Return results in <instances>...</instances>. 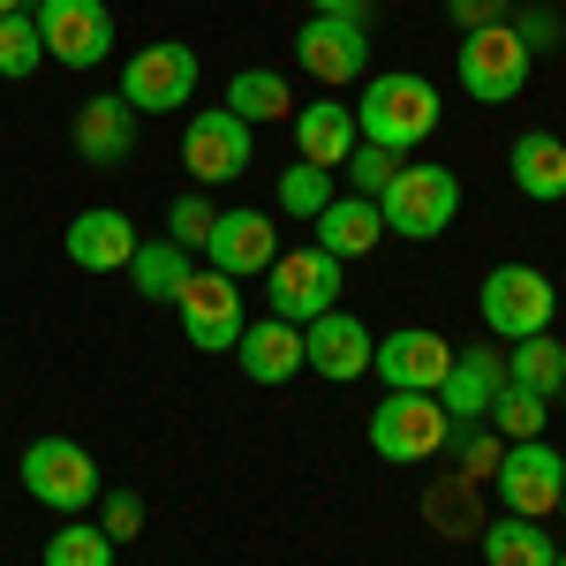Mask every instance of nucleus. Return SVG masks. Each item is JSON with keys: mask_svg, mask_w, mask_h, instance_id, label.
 <instances>
[{"mask_svg": "<svg viewBox=\"0 0 566 566\" xmlns=\"http://www.w3.org/2000/svg\"><path fill=\"white\" fill-rule=\"evenodd\" d=\"M317 15H348V23H363L370 31V0H310Z\"/></svg>", "mask_w": 566, "mask_h": 566, "instance_id": "nucleus-39", "label": "nucleus"}, {"mask_svg": "<svg viewBox=\"0 0 566 566\" xmlns=\"http://www.w3.org/2000/svg\"><path fill=\"white\" fill-rule=\"evenodd\" d=\"M227 114L234 122H287L295 114V91H287V76L280 69H234V84H227Z\"/></svg>", "mask_w": 566, "mask_h": 566, "instance_id": "nucleus-25", "label": "nucleus"}, {"mask_svg": "<svg viewBox=\"0 0 566 566\" xmlns=\"http://www.w3.org/2000/svg\"><path fill=\"white\" fill-rule=\"evenodd\" d=\"M491 483H499L506 514H522V522H544V514H559L566 461H559V446H544V438H514Z\"/></svg>", "mask_w": 566, "mask_h": 566, "instance_id": "nucleus-10", "label": "nucleus"}, {"mask_svg": "<svg viewBox=\"0 0 566 566\" xmlns=\"http://www.w3.org/2000/svg\"><path fill=\"white\" fill-rule=\"evenodd\" d=\"M370 370L386 378V392H438L446 370H453V340H438V333H423V325H400V333L378 340Z\"/></svg>", "mask_w": 566, "mask_h": 566, "instance_id": "nucleus-15", "label": "nucleus"}, {"mask_svg": "<svg viewBox=\"0 0 566 566\" xmlns=\"http://www.w3.org/2000/svg\"><path fill=\"white\" fill-rule=\"evenodd\" d=\"M15 8H23V0H0V15H15Z\"/></svg>", "mask_w": 566, "mask_h": 566, "instance_id": "nucleus-41", "label": "nucleus"}, {"mask_svg": "<svg viewBox=\"0 0 566 566\" xmlns=\"http://www.w3.org/2000/svg\"><path fill=\"white\" fill-rule=\"evenodd\" d=\"M528 61H536V53L514 39V23L461 31V45H453V76H461V91H469L476 106H506V98H522Z\"/></svg>", "mask_w": 566, "mask_h": 566, "instance_id": "nucleus-5", "label": "nucleus"}, {"mask_svg": "<svg viewBox=\"0 0 566 566\" xmlns=\"http://www.w3.org/2000/svg\"><path fill=\"white\" fill-rule=\"evenodd\" d=\"M544 408H552L544 392H522V386H506L499 400H491V431L506 438V446H514V438H544Z\"/></svg>", "mask_w": 566, "mask_h": 566, "instance_id": "nucleus-31", "label": "nucleus"}, {"mask_svg": "<svg viewBox=\"0 0 566 566\" xmlns=\"http://www.w3.org/2000/svg\"><path fill=\"white\" fill-rule=\"evenodd\" d=\"M559 544L544 536V522H522V514H499L483 522V566H552Z\"/></svg>", "mask_w": 566, "mask_h": 566, "instance_id": "nucleus-26", "label": "nucleus"}, {"mask_svg": "<svg viewBox=\"0 0 566 566\" xmlns=\"http://www.w3.org/2000/svg\"><path fill=\"white\" fill-rule=\"evenodd\" d=\"M242 378L250 386H287L295 370H303V325H287V317H258V325H242Z\"/></svg>", "mask_w": 566, "mask_h": 566, "instance_id": "nucleus-20", "label": "nucleus"}, {"mask_svg": "<svg viewBox=\"0 0 566 566\" xmlns=\"http://www.w3.org/2000/svg\"><path fill=\"white\" fill-rule=\"evenodd\" d=\"M370 446H378L386 461L423 469V461H438V453L453 446V423H446L438 392H386V400L370 408Z\"/></svg>", "mask_w": 566, "mask_h": 566, "instance_id": "nucleus-6", "label": "nucleus"}, {"mask_svg": "<svg viewBox=\"0 0 566 566\" xmlns=\"http://www.w3.org/2000/svg\"><path fill=\"white\" fill-rule=\"evenodd\" d=\"M310 227H317V250H325V258H370V250H378V242H386V219H378V205H370V197H333V205H325V212L310 219Z\"/></svg>", "mask_w": 566, "mask_h": 566, "instance_id": "nucleus-23", "label": "nucleus"}, {"mask_svg": "<svg viewBox=\"0 0 566 566\" xmlns=\"http://www.w3.org/2000/svg\"><path fill=\"white\" fill-rule=\"evenodd\" d=\"M189 272H197V264H189V250L159 234V242H136V258H129V287L144 295V303H175L181 287H189Z\"/></svg>", "mask_w": 566, "mask_h": 566, "instance_id": "nucleus-24", "label": "nucleus"}, {"mask_svg": "<svg viewBox=\"0 0 566 566\" xmlns=\"http://www.w3.org/2000/svg\"><path fill=\"white\" fill-rule=\"evenodd\" d=\"M181 303V333H189V348L205 355H227L242 340V280H227V272H189V287L175 295Z\"/></svg>", "mask_w": 566, "mask_h": 566, "instance_id": "nucleus-11", "label": "nucleus"}, {"mask_svg": "<svg viewBox=\"0 0 566 566\" xmlns=\"http://www.w3.org/2000/svg\"><path fill=\"white\" fill-rule=\"evenodd\" d=\"M264 303L287 325H310V317L340 310V258H325L317 242L310 250H280V258L264 264Z\"/></svg>", "mask_w": 566, "mask_h": 566, "instance_id": "nucleus-7", "label": "nucleus"}, {"mask_svg": "<svg viewBox=\"0 0 566 566\" xmlns=\"http://www.w3.org/2000/svg\"><path fill=\"white\" fill-rule=\"evenodd\" d=\"M287 129H295V159H310V167H348V151L363 144L355 136V106H340V98H317V106H295L287 114Z\"/></svg>", "mask_w": 566, "mask_h": 566, "instance_id": "nucleus-19", "label": "nucleus"}, {"mask_svg": "<svg viewBox=\"0 0 566 566\" xmlns=\"http://www.w3.org/2000/svg\"><path fill=\"white\" fill-rule=\"evenodd\" d=\"M272 258H280V227H272V212H250V205L219 212L212 234H205V264L227 272V280H250V272H264Z\"/></svg>", "mask_w": 566, "mask_h": 566, "instance_id": "nucleus-17", "label": "nucleus"}, {"mask_svg": "<svg viewBox=\"0 0 566 566\" xmlns=\"http://www.w3.org/2000/svg\"><path fill=\"white\" fill-rule=\"evenodd\" d=\"M453 212H461V175H453V167H408V159H400V175H392L386 197H378L386 234H408V242L446 234Z\"/></svg>", "mask_w": 566, "mask_h": 566, "instance_id": "nucleus-4", "label": "nucleus"}, {"mask_svg": "<svg viewBox=\"0 0 566 566\" xmlns=\"http://www.w3.org/2000/svg\"><path fill=\"white\" fill-rule=\"evenodd\" d=\"M181 159H189V175H197V181H242V175H250V159H258L250 122H234L227 106L189 114V129H181Z\"/></svg>", "mask_w": 566, "mask_h": 566, "instance_id": "nucleus-13", "label": "nucleus"}, {"mask_svg": "<svg viewBox=\"0 0 566 566\" xmlns=\"http://www.w3.org/2000/svg\"><path fill=\"white\" fill-rule=\"evenodd\" d=\"M15 476H23V491L39 499L45 514H84L91 499H98V461H91V446H76V438H31L23 446V461H15Z\"/></svg>", "mask_w": 566, "mask_h": 566, "instance_id": "nucleus-3", "label": "nucleus"}, {"mask_svg": "<svg viewBox=\"0 0 566 566\" xmlns=\"http://www.w3.org/2000/svg\"><path fill=\"white\" fill-rule=\"evenodd\" d=\"M333 205V167H310V159H295L287 175H280V212L287 219H317Z\"/></svg>", "mask_w": 566, "mask_h": 566, "instance_id": "nucleus-29", "label": "nucleus"}, {"mask_svg": "<svg viewBox=\"0 0 566 566\" xmlns=\"http://www.w3.org/2000/svg\"><path fill=\"white\" fill-rule=\"evenodd\" d=\"M438 114H446V98H438L431 76H408V69H386V76H370L363 84V106H355V136L363 144H386V151H416L423 136L438 129Z\"/></svg>", "mask_w": 566, "mask_h": 566, "instance_id": "nucleus-1", "label": "nucleus"}, {"mask_svg": "<svg viewBox=\"0 0 566 566\" xmlns=\"http://www.w3.org/2000/svg\"><path fill=\"white\" fill-rule=\"evenodd\" d=\"M559 378H566V348L552 340V333H536V340H514V348H506V386L559 400Z\"/></svg>", "mask_w": 566, "mask_h": 566, "instance_id": "nucleus-27", "label": "nucleus"}, {"mask_svg": "<svg viewBox=\"0 0 566 566\" xmlns=\"http://www.w3.org/2000/svg\"><path fill=\"white\" fill-rule=\"evenodd\" d=\"M483 333L491 340H536V333H552V317H559V287L536 272V264H499V272H483Z\"/></svg>", "mask_w": 566, "mask_h": 566, "instance_id": "nucleus-2", "label": "nucleus"}, {"mask_svg": "<svg viewBox=\"0 0 566 566\" xmlns=\"http://www.w3.org/2000/svg\"><path fill=\"white\" fill-rule=\"evenodd\" d=\"M461 446V476L483 483V476H499V461H506V438H491V431H469V438H453Z\"/></svg>", "mask_w": 566, "mask_h": 566, "instance_id": "nucleus-35", "label": "nucleus"}, {"mask_svg": "<svg viewBox=\"0 0 566 566\" xmlns=\"http://www.w3.org/2000/svg\"><path fill=\"white\" fill-rule=\"evenodd\" d=\"M39 39H45V61L61 69H98L114 53V8L106 0H39Z\"/></svg>", "mask_w": 566, "mask_h": 566, "instance_id": "nucleus-9", "label": "nucleus"}, {"mask_svg": "<svg viewBox=\"0 0 566 566\" xmlns=\"http://www.w3.org/2000/svg\"><path fill=\"white\" fill-rule=\"evenodd\" d=\"M446 15H453L461 31H483V23H506L514 0H446Z\"/></svg>", "mask_w": 566, "mask_h": 566, "instance_id": "nucleus-38", "label": "nucleus"}, {"mask_svg": "<svg viewBox=\"0 0 566 566\" xmlns=\"http://www.w3.org/2000/svg\"><path fill=\"white\" fill-rule=\"evenodd\" d=\"M506 175H514V189H522L528 205H559L566 197V136L522 129L514 151H506Z\"/></svg>", "mask_w": 566, "mask_h": 566, "instance_id": "nucleus-21", "label": "nucleus"}, {"mask_svg": "<svg viewBox=\"0 0 566 566\" xmlns=\"http://www.w3.org/2000/svg\"><path fill=\"white\" fill-rule=\"evenodd\" d=\"M370 355H378V333H370L363 317H348V310H325V317L303 325V363L317 370V378H333V386L363 378Z\"/></svg>", "mask_w": 566, "mask_h": 566, "instance_id": "nucleus-16", "label": "nucleus"}, {"mask_svg": "<svg viewBox=\"0 0 566 566\" xmlns=\"http://www.w3.org/2000/svg\"><path fill=\"white\" fill-rule=\"evenodd\" d=\"M39 61H45L39 15H31V8L0 15V76H8V84H23V76H39Z\"/></svg>", "mask_w": 566, "mask_h": 566, "instance_id": "nucleus-28", "label": "nucleus"}, {"mask_svg": "<svg viewBox=\"0 0 566 566\" xmlns=\"http://www.w3.org/2000/svg\"><path fill=\"white\" fill-rule=\"evenodd\" d=\"M431 522H446V536H469V528H483L476 514H469V476L446 483V491H431Z\"/></svg>", "mask_w": 566, "mask_h": 566, "instance_id": "nucleus-36", "label": "nucleus"}, {"mask_svg": "<svg viewBox=\"0 0 566 566\" xmlns=\"http://www.w3.org/2000/svg\"><path fill=\"white\" fill-rule=\"evenodd\" d=\"M295 61H303V76H317L325 91H340L363 76V61H370V31L348 23V15H310L303 31H295Z\"/></svg>", "mask_w": 566, "mask_h": 566, "instance_id": "nucleus-14", "label": "nucleus"}, {"mask_svg": "<svg viewBox=\"0 0 566 566\" xmlns=\"http://www.w3.org/2000/svg\"><path fill=\"white\" fill-rule=\"evenodd\" d=\"M212 219H219V212L197 197V189H189V197H175V205H167V242H181V250H205Z\"/></svg>", "mask_w": 566, "mask_h": 566, "instance_id": "nucleus-33", "label": "nucleus"}, {"mask_svg": "<svg viewBox=\"0 0 566 566\" xmlns=\"http://www.w3.org/2000/svg\"><path fill=\"white\" fill-rule=\"evenodd\" d=\"M39 566H114V536H106V528L69 522V528H53V544H45Z\"/></svg>", "mask_w": 566, "mask_h": 566, "instance_id": "nucleus-30", "label": "nucleus"}, {"mask_svg": "<svg viewBox=\"0 0 566 566\" xmlns=\"http://www.w3.org/2000/svg\"><path fill=\"white\" fill-rule=\"evenodd\" d=\"M136 522H144V499H136V491H114V499H106V536H114V544H129L136 536Z\"/></svg>", "mask_w": 566, "mask_h": 566, "instance_id": "nucleus-37", "label": "nucleus"}, {"mask_svg": "<svg viewBox=\"0 0 566 566\" xmlns=\"http://www.w3.org/2000/svg\"><path fill=\"white\" fill-rule=\"evenodd\" d=\"M552 408H559V416H566V378H559V400H552Z\"/></svg>", "mask_w": 566, "mask_h": 566, "instance_id": "nucleus-40", "label": "nucleus"}, {"mask_svg": "<svg viewBox=\"0 0 566 566\" xmlns=\"http://www.w3.org/2000/svg\"><path fill=\"white\" fill-rule=\"evenodd\" d=\"M189 98H197V53L181 39L136 45L129 69H122V106H136V114H181Z\"/></svg>", "mask_w": 566, "mask_h": 566, "instance_id": "nucleus-8", "label": "nucleus"}, {"mask_svg": "<svg viewBox=\"0 0 566 566\" xmlns=\"http://www.w3.org/2000/svg\"><path fill=\"white\" fill-rule=\"evenodd\" d=\"M400 175V151H386V144H355L348 151V181H355V197H386V181Z\"/></svg>", "mask_w": 566, "mask_h": 566, "instance_id": "nucleus-32", "label": "nucleus"}, {"mask_svg": "<svg viewBox=\"0 0 566 566\" xmlns=\"http://www.w3.org/2000/svg\"><path fill=\"white\" fill-rule=\"evenodd\" d=\"M552 566H566V544H559V559H552Z\"/></svg>", "mask_w": 566, "mask_h": 566, "instance_id": "nucleus-42", "label": "nucleus"}, {"mask_svg": "<svg viewBox=\"0 0 566 566\" xmlns=\"http://www.w3.org/2000/svg\"><path fill=\"white\" fill-rule=\"evenodd\" d=\"M61 250H69V264H76V272H129V258H136V219L114 212V205H91V212L69 219Z\"/></svg>", "mask_w": 566, "mask_h": 566, "instance_id": "nucleus-18", "label": "nucleus"}, {"mask_svg": "<svg viewBox=\"0 0 566 566\" xmlns=\"http://www.w3.org/2000/svg\"><path fill=\"white\" fill-rule=\"evenodd\" d=\"M499 392H506V355L499 348H453V370H446V386H438V408H446L453 438L483 431Z\"/></svg>", "mask_w": 566, "mask_h": 566, "instance_id": "nucleus-12", "label": "nucleus"}, {"mask_svg": "<svg viewBox=\"0 0 566 566\" xmlns=\"http://www.w3.org/2000/svg\"><path fill=\"white\" fill-rule=\"evenodd\" d=\"M506 23H514V39H522L528 53H552V45L566 39V15H559V8H514Z\"/></svg>", "mask_w": 566, "mask_h": 566, "instance_id": "nucleus-34", "label": "nucleus"}, {"mask_svg": "<svg viewBox=\"0 0 566 566\" xmlns=\"http://www.w3.org/2000/svg\"><path fill=\"white\" fill-rule=\"evenodd\" d=\"M76 151H84L91 167H122L136 151V106H122V91L76 106Z\"/></svg>", "mask_w": 566, "mask_h": 566, "instance_id": "nucleus-22", "label": "nucleus"}, {"mask_svg": "<svg viewBox=\"0 0 566 566\" xmlns=\"http://www.w3.org/2000/svg\"><path fill=\"white\" fill-rule=\"evenodd\" d=\"M559 514H566V491H559Z\"/></svg>", "mask_w": 566, "mask_h": 566, "instance_id": "nucleus-43", "label": "nucleus"}]
</instances>
